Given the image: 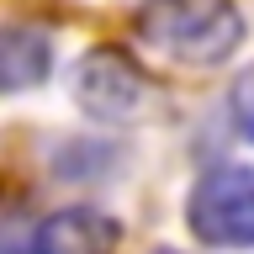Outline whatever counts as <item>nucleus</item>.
Here are the masks:
<instances>
[{"instance_id":"nucleus-1","label":"nucleus","mask_w":254,"mask_h":254,"mask_svg":"<svg viewBox=\"0 0 254 254\" xmlns=\"http://www.w3.org/2000/svg\"><path fill=\"white\" fill-rule=\"evenodd\" d=\"M132 32L148 53L180 69H217L244 43V16L233 0H143Z\"/></svg>"},{"instance_id":"nucleus-7","label":"nucleus","mask_w":254,"mask_h":254,"mask_svg":"<svg viewBox=\"0 0 254 254\" xmlns=\"http://www.w3.org/2000/svg\"><path fill=\"white\" fill-rule=\"evenodd\" d=\"M159 254H170V249H159Z\"/></svg>"},{"instance_id":"nucleus-3","label":"nucleus","mask_w":254,"mask_h":254,"mask_svg":"<svg viewBox=\"0 0 254 254\" xmlns=\"http://www.w3.org/2000/svg\"><path fill=\"white\" fill-rule=\"evenodd\" d=\"M143 79L138 69L122 59V53H90V59H79L74 69V101L90 117H101V122H122V117H132V111L143 106Z\"/></svg>"},{"instance_id":"nucleus-5","label":"nucleus","mask_w":254,"mask_h":254,"mask_svg":"<svg viewBox=\"0 0 254 254\" xmlns=\"http://www.w3.org/2000/svg\"><path fill=\"white\" fill-rule=\"evenodd\" d=\"M48 69H53V43H48V32L0 21V95L43 85Z\"/></svg>"},{"instance_id":"nucleus-6","label":"nucleus","mask_w":254,"mask_h":254,"mask_svg":"<svg viewBox=\"0 0 254 254\" xmlns=\"http://www.w3.org/2000/svg\"><path fill=\"white\" fill-rule=\"evenodd\" d=\"M228 111H233V127L254 143V69H244V74H238L233 95H228Z\"/></svg>"},{"instance_id":"nucleus-4","label":"nucleus","mask_w":254,"mask_h":254,"mask_svg":"<svg viewBox=\"0 0 254 254\" xmlns=\"http://www.w3.org/2000/svg\"><path fill=\"white\" fill-rule=\"evenodd\" d=\"M117 222L85 206L53 212V217L32 222V249L27 254H117Z\"/></svg>"},{"instance_id":"nucleus-2","label":"nucleus","mask_w":254,"mask_h":254,"mask_svg":"<svg viewBox=\"0 0 254 254\" xmlns=\"http://www.w3.org/2000/svg\"><path fill=\"white\" fill-rule=\"evenodd\" d=\"M186 222L212 249H254V170L249 164L206 170L186 196Z\"/></svg>"}]
</instances>
